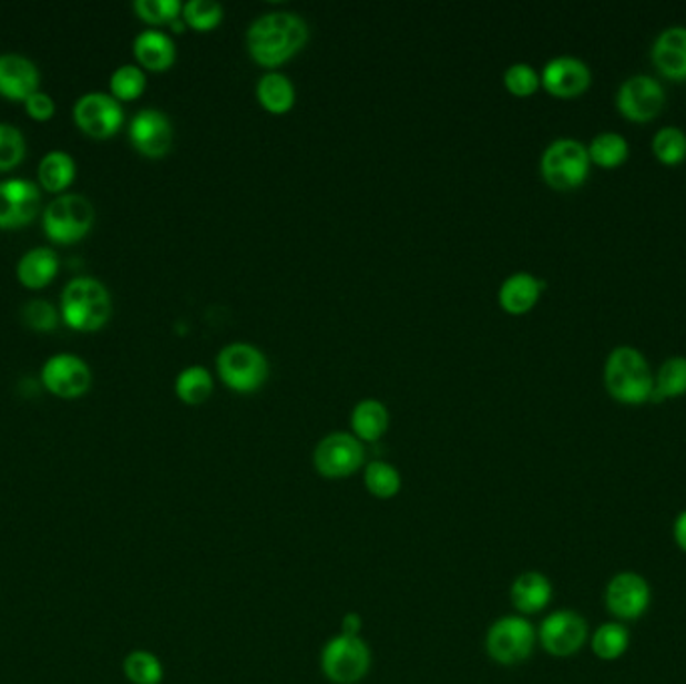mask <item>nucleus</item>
Here are the masks:
<instances>
[{
    "mask_svg": "<svg viewBox=\"0 0 686 684\" xmlns=\"http://www.w3.org/2000/svg\"><path fill=\"white\" fill-rule=\"evenodd\" d=\"M183 19L191 29L212 31L223 21L222 4L213 0H190L183 7Z\"/></svg>",
    "mask_w": 686,
    "mask_h": 684,
    "instance_id": "nucleus-35",
    "label": "nucleus"
},
{
    "mask_svg": "<svg viewBox=\"0 0 686 684\" xmlns=\"http://www.w3.org/2000/svg\"><path fill=\"white\" fill-rule=\"evenodd\" d=\"M41 379L44 388L53 391L54 396L79 398L91 388L93 374L85 359L73 354H54L53 358L44 361Z\"/></svg>",
    "mask_w": 686,
    "mask_h": 684,
    "instance_id": "nucleus-14",
    "label": "nucleus"
},
{
    "mask_svg": "<svg viewBox=\"0 0 686 684\" xmlns=\"http://www.w3.org/2000/svg\"><path fill=\"white\" fill-rule=\"evenodd\" d=\"M129 137L139 153L147 157H163L173 145V126L158 109H143L129 125Z\"/></svg>",
    "mask_w": 686,
    "mask_h": 684,
    "instance_id": "nucleus-16",
    "label": "nucleus"
},
{
    "mask_svg": "<svg viewBox=\"0 0 686 684\" xmlns=\"http://www.w3.org/2000/svg\"><path fill=\"white\" fill-rule=\"evenodd\" d=\"M364 482L373 498L390 500L393 496L400 494L401 476L391 463L381 460L368 463L364 472Z\"/></svg>",
    "mask_w": 686,
    "mask_h": 684,
    "instance_id": "nucleus-31",
    "label": "nucleus"
},
{
    "mask_svg": "<svg viewBox=\"0 0 686 684\" xmlns=\"http://www.w3.org/2000/svg\"><path fill=\"white\" fill-rule=\"evenodd\" d=\"M123 673L133 684H161L163 681V664L157 656L149 651H133L123 663Z\"/></svg>",
    "mask_w": 686,
    "mask_h": 684,
    "instance_id": "nucleus-32",
    "label": "nucleus"
},
{
    "mask_svg": "<svg viewBox=\"0 0 686 684\" xmlns=\"http://www.w3.org/2000/svg\"><path fill=\"white\" fill-rule=\"evenodd\" d=\"M686 394V358L675 356L666 359L655 376L653 400L663 401L666 398H678Z\"/></svg>",
    "mask_w": 686,
    "mask_h": 684,
    "instance_id": "nucleus-30",
    "label": "nucleus"
},
{
    "mask_svg": "<svg viewBox=\"0 0 686 684\" xmlns=\"http://www.w3.org/2000/svg\"><path fill=\"white\" fill-rule=\"evenodd\" d=\"M653 601L648 580L633 570L614 574L604 589V606L618 622L643 619Z\"/></svg>",
    "mask_w": 686,
    "mask_h": 684,
    "instance_id": "nucleus-10",
    "label": "nucleus"
},
{
    "mask_svg": "<svg viewBox=\"0 0 686 684\" xmlns=\"http://www.w3.org/2000/svg\"><path fill=\"white\" fill-rule=\"evenodd\" d=\"M653 63L668 79H686V27H668L656 37Z\"/></svg>",
    "mask_w": 686,
    "mask_h": 684,
    "instance_id": "nucleus-20",
    "label": "nucleus"
},
{
    "mask_svg": "<svg viewBox=\"0 0 686 684\" xmlns=\"http://www.w3.org/2000/svg\"><path fill=\"white\" fill-rule=\"evenodd\" d=\"M133 51H135L139 63L151 71H167L177 57L175 42L170 34L155 31V29L139 32L137 39L133 42Z\"/></svg>",
    "mask_w": 686,
    "mask_h": 684,
    "instance_id": "nucleus-22",
    "label": "nucleus"
},
{
    "mask_svg": "<svg viewBox=\"0 0 686 684\" xmlns=\"http://www.w3.org/2000/svg\"><path fill=\"white\" fill-rule=\"evenodd\" d=\"M217 371L229 390L252 394L264 386L269 376V364L264 351L255 346L232 344L222 349L217 358Z\"/></svg>",
    "mask_w": 686,
    "mask_h": 684,
    "instance_id": "nucleus-8",
    "label": "nucleus"
},
{
    "mask_svg": "<svg viewBox=\"0 0 686 684\" xmlns=\"http://www.w3.org/2000/svg\"><path fill=\"white\" fill-rule=\"evenodd\" d=\"M665 89L651 74H634L626 79L618 93H616V106L621 115L646 123L653 121L665 106Z\"/></svg>",
    "mask_w": 686,
    "mask_h": 684,
    "instance_id": "nucleus-12",
    "label": "nucleus"
},
{
    "mask_svg": "<svg viewBox=\"0 0 686 684\" xmlns=\"http://www.w3.org/2000/svg\"><path fill=\"white\" fill-rule=\"evenodd\" d=\"M544 287L546 284L539 277L520 272V274L510 275L502 284L498 302L508 314L522 316V314H529L530 309L539 304L540 294Z\"/></svg>",
    "mask_w": 686,
    "mask_h": 684,
    "instance_id": "nucleus-21",
    "label": "nucleus"
},
{
    "mask_svg": "<svg viewBox=\"0 0 686 684\" xmlns=\"http://www.w3.org/2000/svg\"><path fill=\"white\" fill-rule=\"evenodd\" d=\"M359 631H361V616L359 614H346L344 616V622H341V632L344 634H354V636H359Z\"/></svg>",
    "mask_w": 686,
    "mask_h": 684,
    "instance_id": "nucleus-42",
    "label": "nucleus"
},
{
    "mask_svg": "<svg viewBox=\"0 0 686 684\" xmlns=\"http://www.w3.org/2000/svg\"><path fill=\"white\" fill-rule=\"evenodd\" d=\"M604 386L614 400L626 406H641L653 400L655 374L643 351L633 346H618L606 359Z\"/></svg>",
    "mask_w": 686,
    "mask_h": 684,
    "instance_id": "nucleus-2",
    "label": "nucleus"
},
{
    "mask_svg": "<svg viewBox=\"0 0 686 684\" xmlns=\"http://www.w3.org/2000/svg\"><path fill=\"white\" fill-rule=\"evenodd\" d=\"M390 428L388 408L378 400L359 401L351 411V430L359 442H378Z\"/></svg>",
    "mask_w": 686,
    "mask_h": 684,
    "instance_id": "nucleus-24",
    "label": "nucleus"
},
{
    "mask_svg": "<svg viewBox=\"0 0 686 684\" xmlns=\"http://www.w3.org/2000/svg\"><path fill=\"white\" fill-rule=\"evenodd\" d=\"M370 646L361 636L338 634L321 651V673L334 684H358L370 673Z\"/></svg>",
    "mask_w": 686,
    "mask_h": 684,
    "instance_id": "nucleus-6",
    "label": "nucleus"
},
{
    "mask_svg": "<svg viewBox=\"0 0 686 684\" xmlns=\"http://www.w3.org/2000/svg\"><path fill=\"white\" fill-rule=\"evenodd\" d=\"M27 153L21 129L11 123H0V171L17 167Z\"/></svg>",
    "mask_w": 686,
    "mask_h": 684,
    "instance_id": "nucleus-36",
    "label": "nucleus"
},
{
    "mask_svg": "<svg viewBox=\"0 0 686 684\" xmlns=\"http://www.w3.org/2000/svg\"><path fill=\"white\" fill-rule=\"evenodd\" d=\"M41 74L31 59L17 53L0 54V95L24 101L39 91Z\"/></svg>",
    "mask_w": 686,
    "mask_h": 684,
    "instance_id": "nucleus-18",
    "label": "nucleus"
},
{
    "mask_svg": "<svg viewBox=\"0 0 686 684\" xmlns=\"http://www.w3.org/2000/svg\"><path fill=\"white\" fill-rule=\"evenodd\" d=\"M653 153L665 165H680L686 159V133L678 126H663L653 137Z\"/></svg>",
    "mask_w": 686,
    "mask_h": 684,
    "instance_id": "nucleus-33",
    "label": "nucleus"
},
{
    "mask_svg": "<svg viewBox=\"0 0 686 684\" xmlns=\"http://www.w3.org/2000/svg\"><path fill=\"white\" fill-rule=\"evenodd\" d=\"M307 24L294 12H267L247 31V51L255 63L275 69L299 53L307 42Z\"/></svg>",
    "mask_w": 686,
    "mask_h": 684,
    "instance_id": "nucleus-1",
    "label": "nucleus"
},
{
    "mask_svg": "<svg viewBox=\"0 0 686 684\" xmlns=\"http://www.w3.org/2000/svg\"><path fill=\"white\" fill-rule=\"evenodd\" d=\"M588 155H591V163L598 167H618L628 159V141L613 131L598 133L588 145Z\"/></svg>",
    "mask_w": 686,
    "mask_h": 684,
    "instance_id": "nucleus-28",
    "label": "nucleus"
},
{
    "mask_svg": "<svg viewBox=\"0 0 686 684\" xmlns=\"http://www.w3.org/2000/svg\"><path fill=\"white\" fill-rule=\"evenodd\" d=\"M24 106H27V113L34 116V119H39V121L51 119L54 113L53 96L41 93V91H37V93H32L31 96H27V99H24Z\"/></svg>",
    "mask_w": 686,
    "mask_h": 684,
    "instance_id": "nucleus-40",
    "label": "nucleus"
},
{
    "mask_svg": "<svg viewBox=\"0 0 686 684\" xmlns=\"http://www.w3.org/2000/svg\"><path fill=\"white\" fill-rule=\"evenodd\" d=\"M22 319L34 329L49 331L59 324V314L49 299H31L22 307Z\"/></svg>",
    "mask_w": 686,
    "mask_h": 684,
    "instance_id": "nucleus-39",
    "label": "nucleus"
},
{
    "mask_svg": "<svg viewBox=\"0 0 686 684\" xmlns=\"http://www.w3.org/2000/svg\"><path fill=\"white\" fill-rule=\"evenodd\" d=\"M631 646V631L624 622L611 621L592 632L591 649L596 659L613 663L623 659Z\"/></svg>",
    "mask_w": 686,
    "mask_h": 684,
    "instance_id": "nucleus-25",
    "label": "nucleus"
},
{
    "mask_svg": "<svg viewBox=\"0 0 686 684\" xmlns=\"http://www.w3.org/2000/svg\"><path fill=\"white\" fill-rule=\"evenodd\" d=\"M41 190L29 180L0 181V229H17L37 217Z\"/></svg>",
    "mask_w": 686,
    "mask_h": 684,
    "instance_id": "nucleus-15",
    "label": "nucleus"
},
{
    "mask_svg": "<svg viewBox=\"0 0 686 684\" xmlns=\"http://www.w3.org/2000/svg\"><path fill=\"white\" fill-rule=\"evenodd\" d=\"M133 9L143 21L151 24H163L180 19L183 4L180 0H135Z\"/></svg>",
    "mask_w": 686,
    "mask_h": 684,
    "instance_id": "nucleus-37",
    "label": "nucleus"
},
{
    "mask_svg": "<svg viewBox=\"0 0 686 684\" xmlns=\"http://www.w3.org/2000/svg\"><path fill=\"white\" fill-rule=\"evenodd\" d=\"M145 84H147V79H145L143 69H139L137 64H123L111 74V91L115 99H123V101L137 99L145 91Z\"/></svg>",
    "mask_w": 686,
    "mask_h": 684,
    "instance_id": "nucleus-34",
    "label": "nucleus"
},
{
    "mask_svg": "<svg viewBox=\"0 0 686 684\" xmlns=\"http://www.w3.org/2000/svg\"><path fill=\"white\" fill-rule=\"evenodd\" d=\"M673 540L678 550H683L686 554V510H683L673 522Z\"/></svg>",
    "mask_w": 686,
    "mask_h": 684,
    "instance_id": "nucleus-41",
    "label": "nucleus"
},
{
    "mask_svg": "<svg viewBox=\"0 0 686 684\" xmlns=\"http://www.w3.org/2000/svg\"><path fill=\"white\" fill-rule=\"evenodd\" d=\"M59 272V255L51 247H34L24 253L17 265V275L22 285L39 289L53 282Z\"/></svg>",
    "mask_w": 686,
    "mask_h": 684,
    "instance_id": "nucleus-23",
    "label": "nucleus"
},
{
    "mask_svg": "<svg viewBox=\"0 0 686 684\" xmlns=\"http://www.w3.org/2000/svg\"><path fill=\"white\" fill-rule=\"evenodd\" d=\"M504 84L512 95L530 96L539 91L540 74L526 63L508 67L504 73Z\"/></svg>",
    "mask_w": 686,
    "mask_h": 684,
    "instance_id": "nucleus-38",
    "label": "nucleus"
},
{
    "mask_svg": "<svg viewBox=\"0 0 686 684\" xmlns=\"http://www.w3.org/2000/svg\"><path fill=\"white\" fill-rule=\"evenodd\" d=\"M588 147L576 139L552 141L540 159L542 177L552 190L572 191L581 187L591 171Z\"/></svg>",
    "mask_w": 686,
    "mask_h": 684,
    "instance_id": "nucleus-4",
    "label": "nucleus"
},
{
    "mask_svg": "<svg viewBox=\"0 0 686 684\" xmlns=\"http://www.w3.org/2000/svg\"><path fill=\"white\" fill-rule=\"evenodd\" d=\"M552 596H554L552 582L539 570H526L518 574L510 586V601L520 612V616H530V614L544 611L552 601Z\"/></svg>",
    "mask_w": 686,
    "mask_h": 684,
    "instance_id": "nucleus-19",
    "label": "nucleus"
},
{
    "mask_svg": "<svg viewBox=\"0 0 686 684\" xmlns=\"http://www.w3.org/2000/svg\"><path fill=\"white\" fill-rule=\"evenodd\" d=\"M63 319L81 331H93L105 326L113 314L111 295L95 277H74L61 295Z\"/></svg>",
    "mask_w": 686,
    "mask_h": 684,
    "instance_id": "nucleus-3",
    "label": "nucleus"
},
{
    "mask_svg": "<svg viewBox=\"0 0 686 684\" xmlns=\"http://www.w3.org/2000/svg\"><path fill=\"white\" fill-rule=\"evenodd\" d=\"M95 222V207L81 193H64L44 210V233L57 243L79 242Z\"/></svg>",
    "mask_w": 686,
    "mask_h": 684,
    "instance_id": "nucleus-7",
    "label": "nucleus"
},
{
    "mask_svg": "<svg viewBox=\"0 0 686 684\" xmlns=\"http://www.w3.org/2000/svg\"><path fill=\"white\" fill-rule=\"evenodd\" d=\"M536 632L542 649L556 659H569L581 653L584 644L591 639L586 619L581 612L566 609L549 614Z\"/></svg>",
    "mask_w": 686,
    "mask_h": 684,
    "instance_id": "nucleus-9",
    "label": "nucleus"
},
{
    "mask_svg": "<svg viewBox=\"0 0 686 684\" xmlns=\"http://www.w3.org/2000/svg\"><path fill=\"white\" fill-rule=\"evenodd\" d=\"M257 101L274 115H284L296 105V89L286 74L267 73L257 83Z\"/></svg>",
    "mask_w": 686,
    "mask_h": 684,
    "instance_id": "nucleus-26",
    "label": "nucleus"
},
{
    "mask_svg": "<svg viewBox=\"0 0 686 684\" xmlns=\"http://www.w3.org/2000/svg\"><path fill=\"white\" fill-rule=\"evenodd\" d=\"M536 643L539 632L534 624L520 614L498 619L487 632L488 656L502 666L524 663L534 653Z\"/></svg>",
    "mask_w": 686,
    "mask_h": 684,
    "instance_id": "nucleus-5",
    "label": "nucleus"
},
{
    "mask_svg": "<svg viewBox=\"0 0 686 684\" xmlns=\"http://www.w3.org/2000/svg\"><path fill=\"white\" fill-rule=\"evenodd\" d=\"M364 460H366L364 446L354 433H329L317 443L314 452V466L317 472L329 480L356 474Z\"/></svg>",
    "mask_w": 686,
    "mask_h": 684,
    "instance_id": "nucleus-11",
    "label": "nucleus"
},
{
    "mask_svg": "<svg viewBox=\"0 0 686 684\" xmlns=\"http://www.w3.org/2000/svg\"><path fill=\"white\" fill-rule=\"evenodd\" d=\"M73 115L76 125L81 126L86 135L96 139L115 135L125 121L119 99L101 91L81 96L74 103Z\"/></svg>",
    "mask_w": 686,
    "mask_h": 684,
    "instance_id": "nucleus-13",
    "label": "nucleus"
},
{
    "mask_svg": "<svg viewBox=\"0 0 686 684\" xmlns=\"http://www.w3.org/2000/svg\"><path fill=\"white\" fill-rule=\"evenodd\" d=\"M540 83L550 95L559 99H574L581 96L592 83V73L588 64L576 57H556L544 67L540 74Z\"/></svg>",
    "mask_w": 686,
    "mask_h": 684,
    "instance_id": "nucleus-17",
    "label": "nucleus"
},
{
    "mask_svg": "<svg viewBox=\"0 0 686 684\" xmlns=\"http://www.w3.org/2000/svg\"><path fill=\"white\" fill-rule=\"evenodd\" d=\"M175 391L180 396L181 401L190 404V406H199L203 401L209 400L213 394L212 374L203 366H191L183 369L177 381H175Z\"/></svg>",
    "mask_w": 686,
    "mask_h": 684,
    "instance_id": "nucleus-29",
    "label": "nucleus"
},
{
    "mask_svg": "<svg viewBox=\"0 0 686 684\" xmlns=\"http://www.w3.org/2000/svg\"><path fill=\"white\" fill-rule=\"evenodd\" d=\"M74 173H76L74 159L66 151L47 153L39 165V177L44 190L53 193L66 190L73 183Z\"/></svg>",
    "mask_w": 686,
    "mask_h": 684,
    "instance_id": "nucleus-27",
    "label": "nucleus"
}]
</instances>
